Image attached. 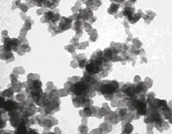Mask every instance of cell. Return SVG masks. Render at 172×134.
<instances>
[{"mask_svg": "<svg viewBox=\"0 0 172 134\" xmlns=\"http://www.w3.org/2000/svg\"><path fill=\"white\" fill-rule=\"evenodd\" d=\"M119 87H120V83L115 80L100 81L92 86V88L97 93L103 95L104 97L108 101L113 100V98L115 97V94L117 90H119Z\"/></svg>", "mask_w": 172, "mask_h": 134, "instance_id": "obj_1", "label": "cell"}, {"mask_svg": "<svg viewBox=\"0 0 172 134\" xmlns=\"http://www.w3.org/2000/svg\"><path fill=\"white\" fill-rule=\"evenodd\" d=\"M68 94L73 95H82L88 98H92L96 95L97 91L92 88L91 85H90L88 82L78 80L77 82H72L70 87L67 89Z\"/></svg>", "mask_w": 172, "mask_h": 134, "instance_id": "obj_2", "label": "cell"}, {"mask_svg": "<svg viewBox=\"0 0 172 134\" xmlns=\"http://www.w3.org/2000/svg\"><path fill=\"white\" fill-rule=\"evenodd\" d=\"M97 17L93 16V12L92 10L89 8H86L84 10H80L77 13V21H81L84 23L87 22V23H93L96 21Z\"/></svg>", "mask_w": 172, "mask_h": 134, "instance_id": "obj_3", "label": "cell"}, {"mask_svg": "<svg viewBox=\"0 0 172 134\" xmlns=\"http://www.w3.org/2000/svg\"><path fill=\"white\" fill-rule=\"evenodd\" d=\"M60 18H61V16L59 13V10H56L55 12L49 10V11H46L44 13V16L42 18L41 21L42 22H48V23H50V22L56 23L57 21H60Z\"/></svg>", "mask_w": 172, "mask_h": 134, "instance_id": "obj_4", "label": "cell"}, {"mask_svg": "<svg viewBox=\"0 0 172 134\" xmlns=\"http://www.w3.org/2000/svg\"><path fill=\"white\" fill-rule=\"evenodd\" d=\"M73 105L76 107H86V106H91L92 105V101L90 100V98H88L85 96H82V95H73L72 97Z\"/></svg>", "mask_w": 172, "mask_h": 134, "instance_id": "obj_5", "label": "cell"}, {"mask_svg": "<svg viewBox=\"0 0 172 134\" xmlns=\"http://www.w3.org/2000/svg\"><path fill=\"white\" fill-rule=\"evenodd\" d=\"M72 20L69 17V18H66L64 16H62L60 18L59 21V25L57 26V29L54 32L55 34H58V33H62L65 30H68L72 28Z\"/></svg>", "mask_w": 172, "mask_h": 134, "instance_id": "obj_6", "label": "cell"}, {"mask_svg": "<svg viewBox=\"0 0 172 134\" xmlns=\"http://www.w3.org/2000/svg\"><path fill=\"white\" fill-rule=\"evenodd\" d=\"M19 106H20V104L17 102H15L12 99H8L1 106V113H4L7 111L9 112V111H11L12 109H14V108L19 107Z\"/></svg>", "mask_w": 172, "mask_h": 134, "instance_id": "obj_7", "label": "cell"}, {"mask_svg": "<svg viewBox=\"0 0 172 134\" xmlns=\"http://www.w3.org/2000/svg\"><path fill=\"white\" fill-rule=\"evenodd\" d=\"M83 28H84V22L81 21H76L74 22V25L72 27L73 30L76 32V37L79 38L81 37L82 34H83Z\"/></svg>", "mask_w": 172, "mask_h": 134, "instance_id": "obj_8", "label": "cell"}, {"mask_svg": "<svg viewBox=\"0 0 172 134\" xmlns=\"http://www.w3.org/2000/svg\"><path fill=\"white\" fill-rule=\"evenodd\" d=\"M147 87L145 85V82H139L135 85V90L137 95H141V94H145L147 90Z\"/></svg>", "mask_w": 172, "mask_h": 134, "instance_id": "obj_9", "label": "cell"}, {"mask_svg": "<svg viewBox=\"0 0 172 134\" xmlns=\"http://www.w3.org/2000/svg\"><path fill=\"white\" fill-rule=\"evenodd\" d=\"M75 60H77V64L80 68H85L88 62V59H86V57L84 54H79V55H77L75 56Z\"/></svg>", "mask_w": 172, "mask_h": 134, "instance_id": "obj_10", "label": "cell"}, {"mask_svg": "<svg viewBox=\"0 0 172 134\" xmlns=\"http://www.w3.org/2000/svg\"><path fill=\"white\" fill-rule=\"evenodd\" d=\"M120 7V4H117L115 1H114V2L112 1V4H111L110 7L108 9V14H110V15H115V14L118 12Z\"/></svg>", "mask_w": 172, "mask_h": 134, "instance_id": "obj_11", "label": "cell"}, {"mask_svg": "<svg viewBox=\"0 0 172 134\" xmlns=\"http://www.w3.org/2000/svg\"><path fill=\"white\" fill-rule=\"evenodd\" d=\"M134 13H135V9L133 7H126L122 10V15L124 16L128 17V19L130 18Z\"/></svg>", "mask_w": 172, "mask_h": 134, "instance_id": "obj_12", "label": "cell"}, {"mask_svg": "<svg viewBox=\"0 0 172 134\" xmlns=\"http://www.w3.org/2000/svg\"><path fill=\"white\" fill-rule=\"evenodd\" d=\"M143 13H142V11L141 10H139V12H137V13H134L130 18H128V21L130 22V23H135V22H137L138 21L140 20V17L141 16H143Z\"/></svg>", "mask_w": 172, "mask_h": 134, "instance_id": "obj_13", "label": "cell"}, {"mask_svg": "<svg viewBox=\"0 0 172 134\" xmlns=\"http://www.w3.org/2000/svg\"><path fill=\"white\" fill-rule=\"evenodd\" d=\"M154 16H156V14H155L154 12H152L151 10H147V11H146V14H144L142 17L144 18V20L145 21V23L149 24L150 21L152 20V18H153Z\"/></svg>", "mask_w": 172, "mask_h": 134, "instance_id": "obj_14", "label": "cell"}, {"mask_svg": "<svg viewBox=\"0 0 172 134\" xmlns=\"http://www.w3.org/2000/svg\"><path fill=\"white\" fill-rule=\"evenodd\" d=\"M133 126L128 122L122 121V133H131L133 132Z\"/></svg>", "mask_w": 172, "mask_h": 134, "instance_id": "obj_15", "label": "cell"}, {"mask_svg": "<svg viewBox=\"0 0 172 134\" xmlns=\"http://www.w3.org/2000/svg\"><path fill=\"white\" fill-rule=\"evenodd\" d=\"M29 129V127H28L27 125H20L16 127V129L15 130L14 133L16 134H24L28 133V130Z\"/></svg>", "mask_w": 172, "mask_h": 134, "instance_id": "obj_16", "label": "cell"}, {"mask_svg": "<svg viewBox=\"0 0 172 134\" xmlns=\"http://www.w3.org/2000/svg\"><path fill=\"white\" fill-rule=\"evenodd\" d=\"M81 113H84V115L82 117L85 116L86 118H88L90 116H92V107L91 106H86V107H85L84 110L80 111V114Z\"/></svg>", "mask_w": 172, "mask_h": 134, "instance_id": "obj_17", "label": "cell"}, {"mask_svg": "<svg viewBox=\"0 0 172 134\" xmlns=\"http://www.w3.org/2000/svg\"><path fill=\"white\" fill-rule=\"evenodd\" d=\"M13 93H14V90L11 89V88H9V89H7V90H5L4 91H3L2 92V95L4 97V96H7V97H12V95H13Z\"/></svg>", "mask_w": 172, "mask_h": 134, "instance_id": "obj_18", "label": "cell"}, {"mask_svg": "<svg viewBox=\"0 0 172 134\" xmlns=\"http://www.w3.org/2000/svg\"><path fill=\"white\" fill-rule=\"evenodd\" d=\"M88 46H89V42H83V43H79L76 47V48L77 49H85Z\"/></svg>", "mask_w": 172, "mask_h": 134, "instance_id": "obj_19", "label": "cell"}, {"mask_svg": "<svg viewBox=\"0 0 172 134\" xmlns=\"http://www.w3.org/2000/svg\"><path fill=\"white\" fill-rule=\"evenodd\" d=\"M31 78V80H36V79H39L40 78V76L39 75H37V74H29V76H28V80H29Z\"/></svg>", "mask_w": 172, "mask_h": 134, "instance_id": "obj_20", "label": "cell"}, {"mask_svg": "<svg viewBox=\"0 0 172 134\" xmlns=\"http://www.w3.org/2000/svg\"><path fill=\"white\" fill-rule=\"evenodd\" d=\"M84 29H85L86 30V32H88V33L90 32V31L93 29L92 27L90 26V23H87V22H85V23H84Z\"/></svg>", "mask_w": 172, "mask_h": 134, "instance_id": "obj_21", "label": "cell"}, {"mask_svg": "<svg viewBox=\"0 0 172 134\" xmlns=\"http://www.w3.org/2000/svg\"><path fill=\"white\" fill-rule=\"evenodd\" d=\"M24 98H25L24 92L21 93V94H19V95H16V99H17V101H19V102H23V101H24Z\"/></svg>", "mask_w": 172, "mask_h": 134, "instance_id": "obj_22", "label": "cell"}, {"mask_svg": "<svg viewBox=\"0 0 172 134\" xmlns=\"http://www.w3.org/2000/svg\"><path fill=\"white\" fill-rule=\"evenodd\" d=\"M133 44H135V45H134V47H135L136 48H140V47L142 46V44L140 43L137 38H136V39H133Z\"/></svg>", "mask_w": 172, "mask_h": 134, "instance_id": "obj_23", "label": "cell"}, {"mask_svg": "<svg viewBox=\"0 0 172 134\" xmlns=\"http://www.w3.org/2000/svg\"><path fill=\"white\" fill-rule=\"evenodd\" d=\"M88 128H87V126L85 125H82L79 128H78V131L79 132H81V133H85L88 132V130H87Z\"/></svg>", "mask_w": 172, "mask_h": 134, "instance_id": "obj_24", "label": "cell"}, {"mask_svg": "<svg viewBox=\"0 0 172 134\" xmlns=\"http://www.w3.org/2000/svg\"><path fill=\"white\" fill-rule=\"evenodd\" d=\"M38 133V131L37 130H35V129H34V128H29V130H28V133Z\"/></svg>", "mask_w": 172, "mask_h": 134, "instance_id": "obj_25", "label": "cell"}, {"mask_svg": "<svg viewBox=\"0 0 172 134\" xmlns=\"http://www.w3.org/2000/svg\"><path fill=\"white\" fill-rule=\"evenodd\" d=\"M71 66H72V67H73V68H77V67L78 66L77 62H76L75 59H74V60H72V63H71Z\"/></svg>", "mask_w": 172, "mask_h": 134, "instance_id": "obj_26", "label": "cell"}, {"mask_svg": "<svg viewBox=\"0 0 172 134\" xmlns=\"http://www.w3.org/2000/svg\"><path fill=\"white\" fill-rule=\"evenodd\" d=\"M5 120H6V119H4L3 120V118H1V129H3L5 126Z\"/></svg>", "mask_w": 172, "mask_h": 134, "instance_id": "obj_27", "label": "cell"}, {"mask_svg": "<svg viewBox=\"0 0 172 134\" xmlns=\"http://www.w3.org/2000/svg\"><path fill=\"white\" fill-rule=\"evenodd\" d=\"M43 10H37V11H36V14H37V15H42V14L43 12ZM44 11H45V10H44Z\"/></svg>", "mask_w": 172, "mask_h": 134, "instance_id": "obj_28", "label": "cell"}]
</instances>
